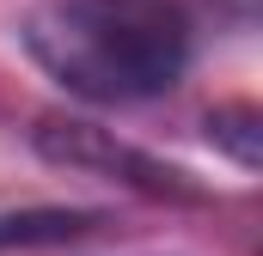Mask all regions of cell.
<instances>
[{
  "instance_id": "cell-1",
  "label": "cell",
  "mask_w": 263,
  "mask_h": 256,
  "mask_svg": "<svg viewBox=\"0 0 263 256\" xmlns=\"http://www.w3.org/2000/svg\"><path fill=\"white\" fill-rule=\"evenodd\" d=\"M18 37L25 55L86 104L165 98L196 55L184 0H37Z\"/></svg>"
},
{
  "instance_id": "cell-3",
  "label": "cell",
  "mask_w": 263,
  "mask_h": 256,
  "mask_svg": "<svg viewBox=\"0 0 263 256\" xmlns=\"http://www.w3.org/2000/svg\"><path fill=\"white\" fill-rule=\"evenodd\" d=\"M104 214L92 207H0V256L6 250H49L98 232Z\"/></svg>"
},
{
  "instance_id": "cell-4",
  "label": "cell",
  "mask_w": 263,
  "mask_h": 256,
  "mask_svg": "<svg viewBox=\"0 0 263 256\" xmlns=\"http://www.w3.org/2000/svg\"><path fill=\"white\" fill-rule=\"evenodd\" d=\"M208 140L227 146L239 171H257V159H263V116H257V104H227V110H214V116H208Z\"/></svg>"
},
{
  "instance_id": "cell-2",
  "label": "cell",
  "mask_w": 263,
  "mask_h": 256,
  "mask_svg": "<svg viewBox=\"0 0 263 256\" xmlns=\"http://www.w3.org/2000/svg\"><path fill=\"white\" fill-rule=\"evenodd\" d=\"M31 140H37V153H43L49 165H62V171L104 177V183H123V189H135V195H153V201H208V189H202L190 171H178V165L141 153L129 140H117L110 128H98V122L43 116V122L31 128Z\"/></svg>"
}]
</instances>
